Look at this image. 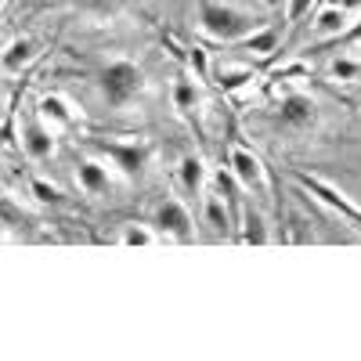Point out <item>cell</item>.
Masks as SVG:
<instances>
[{"label":"cell","mask_w":361,"mask_h":361,"mask_svg":"<svg viewBox=\"0 0 361 361\" xmlns=\"http://www.w3.org/2000/svg\"><path fill=\"white\" fill-rule=\"evenodd\" d=\"M119 243H123V246H152L156 243V231H148L141 224H127L123 235H119Z\"/></svg>","instance_id":"18"},{"label":"cell","mask_w":361,"mask_h":361,"mask_svg":"<svg viewBox=\"0 0 361 361\" xmlns=\"http://www.w3.org/2000/svg\"><path fill=\"white\" fill-rule=\"evenodd\" d=\"M76 180H80V188H83L87 195H109V192H112L109 170H105L102 163H94V159H83V163H80Z\"/></svg>","instance_id":"9"},{"label":"cell","mask_w":361,"mask_h":361,"mask_svg":"<svg viewBox=\"0 0 361 361\" xmlns=\"http://www.w3.org/2000/svg\"><path fill=\"white\" fill-rule=\"evenodd\" d=\"M243 243H250V246H267L271 243V235L264 228V217L253 214V209H246V217H243Z\"/></svg>","instance_id":"15"},{"label":"cell","mask_w":361,"mask_h":361,"mask_svg":"<svg viewBox=\"0 0 361 361\" xmlns=\"http://www.w3.org/2000/svg\"><path fill=\"white\" fill-rule=\"evenodd\" d=\"M94 148L105 152L127 177H137L148 166V156H152V148H148L145 141H105V137H94Z\"/></svg>","instance_id":"3"},{"label":"cell","mask_w":361,"mask_h":361,"mask_svg":"<svg viewBox=\"0 0 361 361\" xmlns=\"http://www.w3.org/2000/svg\"><path fill=\"white\" fill-rule=\"evenodd\" d=\"M250 80H253L250 69H224V73H221V87H224V90H235V87H243V83H250Z\"/></svg>","instance_id":"21"},{"label":"cell","mask_w":361,"mask_h":361,"mask_svg":"<svg viewBox=\"0 0 361 361\" xmlns=\"http://www.w3.org/2000/svg\"><path fill=\"white\" fill-rule=\"evenodd\" d=\"M340 40H343V44H350V40H361V22H357V25H350L347 33L340 37ZM340 40H336V44H340Z\"/></svg>","instance_id":"25"},{"label":"cell","mask_w":361,"mask_h":361,"mask_svg":"<svg viewBox=\"0 0 361 361\" xmlns=\"http://www.w3.org/2000/svg\"><path fill=\"white\" fill-rule=\"evenodd\" d=\"M177 180H180V188H185L188 195H202L206 188V166L199 156H185L180 159V170H177Z\"/></svg>","instance_id":"12"},{"label":"cell","mask_w":361,"mask_h":361,"mask_svg":"<svg viewBox=\"0 0 361 361\" xmlns=\"http://www.w3.org/2000/svg\"><path fill=\"white\" fill-rule=\"evenodd\" d=\"M156 228L170 238H177V243H192L195 238V228H192V217H188V209L185 202H177V199H163L156 206Z\"/></svg>","instance_id":"4"},{"label":"cell","mask_w":361,"mask_h":361,"mask_svg":"<svg viewBox=\"0 0 361 361\" xmlns=\"http://www.w3.org/2000/svg\"><path fill=\"white\" fill-rule=\"evenodd\" d=\"M260 4H264V8H267V11H279V8H282V4H289V0H260Z\"/></svg>","instance_id":"27"},{"label":"cell","mask_w":361,"mask_h":361,"mask_svg":"<svg viewBox=\"0 0 361 361\" xmlns=\"http://www.w3.org/2000/svg\"><path fill=\"white\" fill-rule=\"evenodd\" d=\"M33 58H37V44L33 40H11L8 44V51H4V73L8 76H15V73H22L29 62H33Z\"/></svg>","instance_id":"13"},{"label":"cell","mask_w":361,"mask_h":361,"mask_svg":"<svg viewBox=\"0 0 361 361\" xmlns=\"http://www.w3.org/2000/svg\"><path fill=\"white\" fill-rule=\"evenodd\" d=\"M333 4H340L343 11H357V8H361V0H333Z\"/></svg>","instance_id":"26"},{"label":"cell","mask_w":361,"mask_h":361,"mask_svg":"<svg viewBox=\"0 0 361 361\" xmlns=\"http://www.w3.org/2000/svg\"><path fill=\"white\" fill-rule=\"evenodd\" d=\"M304 185H307V188H311V192H314V195H318V199L325 202V206H333L336 214H343V217H347V221H350V224H354V228L361 231V209H357V206H350L347 199H340V192H336V188L322 185L318 177H304Z\"/></svg>","instance_id":"8"},{"label":"cell","mask_w":361,"mask_h":361,"mask_svg":"<svg viewBox=\"0 0 361 361\" xmlns=\"http://www.w3.org/2000/svg\"><path fill=\"white\" fill-rule=\"evenodd\" d=\"M347 18H350V11H343L340 4H329V8H322L318 11V18H314V29L322 37H329V40H340L343 33H347Z\"/></svg>","instance_id":"11"},{"label":"cell","mask_w":361,"mask_h":361,"mask_svg":"<svg viewBox=\"0 0 361 361\" xmlns=\"http://www.w3.org/2000/svg\"><path fill=\"white\" fill-rule=\"evenodd\" d=\"M80 8H87V11H94V15H112V11H119L127 4V0H76Z\"/></svg>","instance_id":"20"},{"label":"cell","mask_w":361,"mask_h":361,"mask_svg":"<svg viewBox=\"0 0 361 361\" xmlns=\"http://www.w3.org/2000/svg\"><path fill=\"white\" fill-rule=\"evenodd\" d=\"M199 29H202L209 40H217V44H238V40L253 37L257 29H260V22L250 11H238L231 4L199 0Z\"/></svg>","instance_id":"1"},{"label":"cell","mask_w":361,"mask_h":361,"mask_svg":"<svg viewBox=\"0 0 361 361\" xmlns=\"http://www.w3.org/2000/svg\"><path fill=\"white\" fill-rule=\"evenodd\" d=\"M33 195L40 202H62V192H58L54 185H47V180H33Z\"/></svg>","instance_id":"23"},{"label":"cell","mask_w":361,"mask_h":361,"mask_svg":"<svg viewBox=\"0 0 361 361\" xmlns=\"http://www.w3.org/2000/svg\"><path fill=\"white\" fill-rule=\"evenodd\" d=\"M173 105H177L180 112H192V109L199 105V90H195L192 80H177V83H173Z\"/></svg>","instance_id":"16"},{"label":"cell","mask_w":361,"mask_h":361,"mask_svg":"<svg viewBox=\"0 0 361 361\" xmlns=\"http://www.w3.org/2000/svg\"><path fill=\"white\" fill-rule=\"evenodd\" d=\"M37 112H40V123H47L54 134H58V130H66V127H73V119H76L73 102L62 98V94H44L40 105H37Z\"/></svg>","instance_id":"7"},{"label":"cell","mask_w":361,"mask_h":361,"mask_svg":"<svg viewBox=\"0 0 361 361\" xmlns=\"http://www.w3.org/2000/svg\"><path fill=\"white\" fill-rule=\"evenodd\" d=\"M22 145H25V152L33 159H51V152H54V130L47 123H25Z\"/></svg>","instance_id":"10"},{"label":"cell","mask_w":361,"mask_h":361,"mask_svg":"<svg viewBox=\"0 0 361 361\" xmlns=\"http://www.w3.org/2000/svg\"><path fill=\"white\" fill-rule=\"evenodd\" d=\"M188 62H192V69H195L199 80H209V62H206V51L202 47H192L188 51Z\"/></svg>","instance_id":"22"},{"label":"cell","mask_w":361,"mask_h":361,"mask_svg":"<svg viewBox=\"0 0 361 361\" xmlns=\"http://www.w3.org/2000/svg\"><path fill=\"white\" fill-rule=\"evenodd\" d=\"M329 73H333V80H343V83H350V80H357V76H361V62H354V58L340 54Z\"/></svg>","instance_id":"19"},{"label":"cell","mask_w":361,"mask_h":361,"mask_svg":"<svg viewBox=\"0 0 361 361\" xmlns=\"http://www.w3.org/2000/svg\"><path fill=\"white\" fill-rule=\"evenodd\" d=\"M243 44H246V51H253V54H267V51H275V44H279V29H257V33L246 37Z\"/></svg>","instance_id":"17"},{"label":"cell","mask_w":361,"mask_h":361,"mask_svg":"<svg viewBox=\"0 0 361 361\" xmlns=\"http://www.w3.org/2000/svg\"><path fill=\"white\" fill-rule=\"evenodd\" d=\"M231 173H235V180H238L246 192H257V195H260V192L267 188V177H264L260 159L250 152V148H243V145L231 148Z\"/></svg>","instance_id":"6"},{"label":"cell","mask_w":361,"mask_h":361,"mask_svg":"<svg viewBox=\"0 0 361 361\" xmlns=\"http://www.w3.org/2000/svg\"><path fill=\"white\" fill-rule=\"evenodd\" d=\"M275 119H279L286 130H307V127H314V119H318V105L307 94H286L279 102Z\"/></svg>","instance_id":"5"},{"label":"cell","mask_w":361,"mask_h":361,"mask_svg":"<svg viewBox=\"0 0 361 361\" xmlns=\"http://www.w3.org/2000/svg\"><path fill=\"white\" fill-rule=\"evenodd\" d=\"M307 8H311V0H289V18L300 22V18L307 15Z\"/></svg>","instance_id":"24"},{"label":"cell","mask_w":361,"mask_h":361,"mask_svg":"<svg viewBox=\"0 0 361 361\" xmlns=\"http://www.w3.org/2000/svg\"><path fill=\"white\" fill-rule=\"evenodd\" d=\"M98 90L112 109H127L145 94V73L127 58H116L98 73Z\"/></svg>","instance_id":"2"},{"label":"cell","mask_w":361,"mask_h":361,"mask_svg":"<svg viewBox=\"0 0 361 361\" xmlns=\"http://www.w3.org/2000/svg\"><path fill=\"white\" fill-rule=\"evenodd\" d=\"M202 217H206V224L214 228L217 235H228V228H231L228 199H224V195H206V199H202Z\"/></svg>","instance_id":"14"}]
</instances>
